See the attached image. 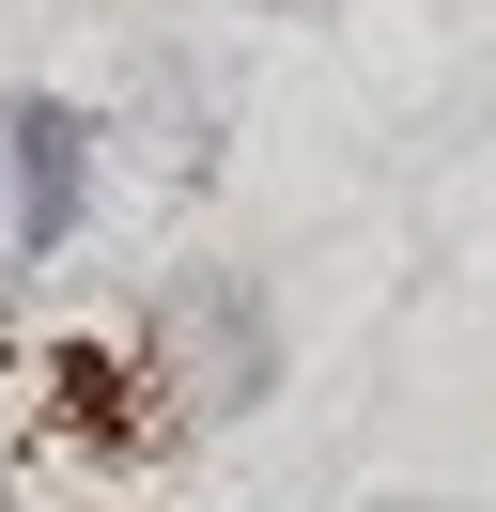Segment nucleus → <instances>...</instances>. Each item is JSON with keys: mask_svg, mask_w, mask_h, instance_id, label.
Instances as JSON below:
<instances>
[{"mask_svg": "<svg viewBox=\"0 0 496 512\" xmlns=\"http://www.w3.org/2000/svg\"><path fill=\"white\" fill-rule=\"evenodd\" d=\"M140 373L171 388L186 419H217V404H248V388L279 373V326H264V295H248V280H171V295H155Z\"/></svg>", "mask_w": 496, "mask_h": 512, "instance_id": "nucleus-2", "label": "nucleus"}, {"mask_svg": "<svg viewBox=\"0 0 496 512\" xmlns=\"http://www.w3.org/2000/svg\"><path fill=\"white\" fill-rule=\"evenodd\" d=\"M78 218H93V109L0 94V249H16V264H62Z\"/></svg>", "mask_w": 496, "mask_h": 512, "instance_id": "nucleus-1", "label": "nucleus"}]
</instances>
